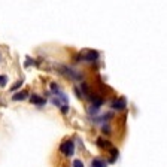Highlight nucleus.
<instances>
[{"mask_svg":"<svg viewBox=\"0 0 167 167\" xmlns=\"http://www.w3.org/2000/svg\"><path fill=\"white\" fill-rule=\"evenodd\" d=\"M60 151H61V152H63L64 155H66V157H70V155H73L75 143H73L72 140H66L64 143H61Z\"/></svg>","mask_w":167,"mask_h":167,"instance_id":"obj_1","label":"nucleus"},{"mask_svg":"<svg viewBox=\"0 0 167 167\" xmlns=\"http://www.w3.org/2000/svg\"><path fill=\"white\" fill-rule=\"evenodd\" d=\"M26 97H27V93H26V91H21V93H18V94H13V100H15V101L24 100Z\"/></svg>","mask_w":167,"mask_h":167,"instance_id":"obj_7","label":"nucleus"},{"mask_svg":"<svg viewBox=\"0 0 167 167\" xmlns=\"http://www.w3.org/2000/svg\"><path fill=\"white\" fill-rule=\"evenodd\" d=\"M99 58V52L97 51H88L87 55L84 57V60H87V61H93V60H97Z\"/></svg>","mask_w":167,"mask_h":167,"instance_id":"obj_4","label":"nucleus"},{"mask_svg":"<svg viewBox=\"0 0 167 167\" xmlns=\"http://www.w3.org/2000/svg\"><path fill=\"white\" fill-rule=\"evenodd\" d=\"M90 100L93 101L94 103V106H100L101 103H103V100H101V97H99V96H91V99H90Z\"/></svg>","mask_w":167,"mask_h":167,"instance_id":"obj_8","label":"nucleus"},{"mask_svg":"<svg viewBox=\"0 0 167 167\" xmlns=\"http://www.w3.org/2000/svg\"><path fill=\"white\" fill-rule=\"evenodd\" d=\"M21 85H22V81H18V82H15V84H13V87H11V90H12V91H17Z\"/></svg>","mask_w":167,"mask_h":167,"instance_id":"obj_9","label":"nucleus"},{"mask_svg":"<svg viewBox=\"0 0 167 167\" xmlns=\"http://www.w3.org/2000/svg\"><path fill=\"white\" fill-rule=\"evenodd\" d=\"M6 85V76H0V87Z\"/></svg>","mask_w":167,"mask_h":167,"instance_id":"obj_12","label":"nucleus"},{"mask_svg":"<svg viewBox=\"0 0 167 167\" xmlns=\"http://www.w3.org/2000/svg\"><path fill=\"white\" fill-rule=\"evenodd\" d=\"M112 107L116 109V111H122V109H125V99H118L116 101L112 103Z\"/></svg>","mask_w":167,"mask_h":167,"instance_id":"obj_3","label":"nucleus"},{"mask_svg":"<svg viewBox=\"0 0 167 167\" xmlns=\"http://www.w3.org/2000/svg\"><path fill=\"white\" fill-rule=\"evenodd\" d=\"M30 101H32V103H34V105H45V99H42V97H39V96H36V94H34V96H32V99H30Z\"/></svg>","mask_w":167,"mask_h":167,"instance_id":"obj_5","label":"nucleus"},{"mask_svg":"<svg viewBox=\"0 0 167 167\" xmlns=\"http://www.w3.org/2000/svg\"><path fill=\"white\" fill-rule=\"evenodd\" d=\"M61 72L66 75V76H69V78H72V79H81L82 78V73H78V72H75L73 69H69V67H61Z\"/></svg>","mask_w":167,"mask_h":167,"instance_id":"obj_2","label":"nucleus"},{"mask_svg":"<svg viewBox=\"0 0 167 167\" xmlns=\"http://www.w3.org/2000/svg\"><path fill=\"white\" fill-rule=\"evenodd\" d=\"M67 109H69L67 106H61V112H63V114H66V112H67Z\"/></svg>","mask_w":167,"mask_h":167,"instance_id":"obj_13","label":"nucleus"},{"mask_svg":"<svg viewBox=\"0 0 167 167\" xmlns=\"http://www.w3.org/2000/svg\"><path fill=\"white\" fill-rule=\"evenodd\" d=\"M73 167H84V163L81 160H75L73 161Z\"/></svg>","mask_w":167,"mask_h":167,"instance_id":"obj_11","label":"nucleus"},{"mask_svg":"<svg viewBox=\"0 0 167 167\" xmlns=\"http://www.w3.org/2000/svg\"><path fill=\"white\" fill-rule=\"evenodd\" d=\"M91 167H106V163L103 160H100V158H96V160H93V163H91Z\"/></svg>","mask_w":167,"mask_h":167,"instance_id":"obj_6","label":"nucleus"},{"mask_svg":"<svg viewBox=\"0 0 167 167\" xmlns=\"http://www.w3.org/2000/svg\"><path fill=\"white\" fill-rule=\"evenodd\" d=\"M91 115H96V114H99V107L97 106H91L90 107V111H88Z\"/></svg>","mask_w":167,"mask_h":167,"instance_id":"obj_10","label":"nucleus"}]
</instances>
